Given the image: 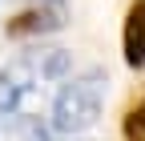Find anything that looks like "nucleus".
Returning <instances> with one entry per match:
<instances>
[{"instance_id": "7ed1b4c3", "label": "nucleus", "mask_w": 145, "mask_h": 141, "mask_svg": "<svg viewBox=\"0 0 145 141\" xmlns=\"http://www.w3.org/2000/svg\"><path fill=\"white\" fill-rule=\"evenodd\" d=\"M125 61L133 69L145 65V0H133L129 16H125Z\"/></svg>"}, {"instance_id": "f257e3e1", "label": "nucleus", "mask_w": 145, "mask_h": 141, "mask_svg": "<svg viewBox=\"0 0 145 141\" xmlns=\"http://www.w3.org/2000/svg\"><path fill=\"white\" fill-rule=\"evenodd\" d=\"M105 89H109V77L101 69H93V73L77 77L72 85H65L57 105H52V129L57 133H81L89 125H97Z\"/></svg>"}, {"instance_id": "39448f33", "label": "nucleus", "mask_w": 145, "mask_h": 141, "mask_svg": "<svg viewBox=\"0 0 145 141\" xmlns=\"http://www.w3.org/2000/svg\"><path fill=\"white\" fill-rule=\"evenodd\" d=\"M125 141H145V101L133 105L125 117Z\"/></svg>"}, {"instance_id": "20e7f679", "label": "nucleus", "mask_w": 145, "mask_h": 141, "mask_svg": "<svg viewBox=\"0 0 145 141\" xmlns=\"http://www.w3.org/2000/svg\"><path fill=\"white\" fill-rule=\"evenodd\" d=\"M36 69H40L44 81H61L69 69H72V52H65V48H48L44 57H36Z\"/></svg>"}, {"instance_id": "423d86ee", "label": "nucleus", "mask_w": 145, "mask_h": 141, "mask_svg": "<svg viewBox=\"0 0 145 141\" xmlns=\"http://www.w3.org/2000/svg\"><path fill=\"white\" fill-rule=\"evenodd\" d=\"M0 121H4V109H0Z\"/></svg>"}, {"instance_id": "f03ea898", "label": "nucleus", "mask_w": 145, "mask_h": 141, "mask_svg": "<svg viewBox=\"0 0 145 141\" xmlns=\"http://www.w3.org/2000/svg\"><path fill=\"white\" fill-rule=\"evenodd\" d=\"M65 20H69V16H65L61 0H40V4L16 12L4 28H8V37H44V32H61Z\"/></svg>"}]
</instances>
